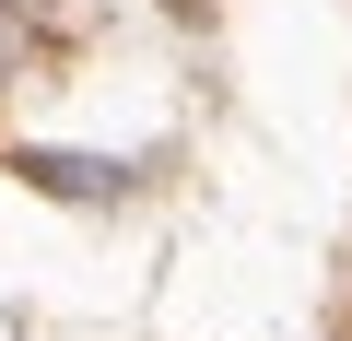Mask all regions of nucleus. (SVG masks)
I'll return each mask as SVG.
<instances>
[{"mask_svg": "<svg viewBox=\"0 0 352 341\" xmlns=\"http://www.w3.org/2000/svg\"><path fill=\"white\" fill-rule=\"evenodd\" d=\"M12 177H36V189H59V200H118L129 165H106V153H12Z\"/></svg>", "mask_w": 352, "mask_h": 341, "instance_id": "f257e3e1", "label": "nucleus"}, {"mask_svg": "<svg viewBox=\"0 0 352 341\" xmlns=\"http://www.w3.org/2000/svg\"><path fill=\"white\" fill-rule=\"evenodd\" d=\"M24 71V0H0V83Z\"/></svg>", "mask_w": 352, "mask_h": 341, "instance_id": "f03ea898", "label": "nucleus"}, {"mask_svg": "<svg viewBox=\"0 0 352 341\" xmlns=\"http://www.w3.org/2000/svg\"><path fill=\"white\" fill-rule=\"evenodd\" d=\"M176 12H188V0H176Z\"/></svg>", "mask_w": 352, "mask_h": 341, "instance_id": "7ed1b4c3", "label": "nucleus"}]
</instances>
